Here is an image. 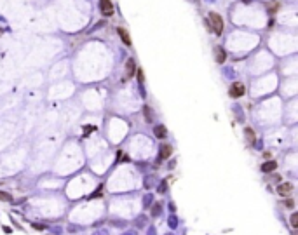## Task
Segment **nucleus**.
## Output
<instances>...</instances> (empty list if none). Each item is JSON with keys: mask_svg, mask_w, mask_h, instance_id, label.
Instances as JSON below:
<instances>
[{"mask_svg": "<svg viewBox=\"0 0 298 235\" xmlns=\"http://www.w3.org/2000/svg\"><path fill=\"white\" fill-rule=\"evenodd\" d=\"M0 200H5V202H11V200H12V197H11L9 193H5V192H0Z\"/></svg>", "mask_w": 298, "mask_h": 235, "instance_id": "obj_14", "label": "nucleus"}, {"mask_svg": "<svg viewBox=\"0 0 298 235\" xmlns=\"http://www.w3.org/2000/svg\"><path fill=\"white\" fill-rule=\"evenodd\" d=\"M289 223H291V226H293V228H298V214H296V213L291 214V218H289Z\"/></svg>", "mask_w": 298, "mask_h": 235, "instance_id": "obj_12", "label": "nucleus"}, {"mask_svg": "<svg viewBox=\"0 0 298 235\" xmlns=\"http://www.w3.org/2000/svg\"><path fill=\"white\" fill-rule=\"evenodd\" d=\"M159 213H161V209H159V206H155V207L152 209V214H154V216H157Z\"/></svg>", "mask_w": 298, "mask_h": 235, "instance_id": "obj_17", "label": "nucleus"}, {"mask_svg": "<svg viewBox=\"0 0 298 235\" xmlns=\"http://www.w3.org/2000/svg\"><path fill=\"white\" fill-rule=\"evenodd\" d=\"M244 2H251V0H244Z\"/></svg>", "mask_w": 298, "mask_h": 235, "instance_id": "obj_19", "label": "nucleus"}, {"mask_svg": "<svg viewBox=\"0 0 298 235\" xmlns=\"http://www.w3.org/2000/svg\"><path fill=\"white\" fill-rule=\"evenodd\" d=\"M143 115L147 117V120H152V113H150V108H148V106L143 108Z\"/></svg>", "mask_w": 298, "mask_h": 235, "instance_id": "obj_15", "label": "nucleus"}, {"mask_svg": "<svg viewBox=\"0 0 298 235\" xmlns=\"http://www.w3.org/2000/svg\"><path fill=\"white\" fill-rule=\"evenodd\" d=\"M134 73H136V63H134V59H133V58H129L126 61V77H124V80L131 79Z\"/></svg>", "mask_w": 298, "mask_h": 235, "instance_id": "obj_5", "label": "nucleus"}, {"mask_svg": "<svg viewBox=\"0 0 298 235\" xmlns=\"http://www.w3.org/2000/svg\"><path fill=\"white\" fill-rule=\"evenodd\" d=\"M101 192H103V188H98V190H96V193H94V195H92V197H101V195H103Z\"/></svg>", "mask_w": 298, "mask_h": 235, "instance_id": "obj_18", "label": "nucleus"}, {"mask_svg": "<svg viewBox=\"0 0 298 235\" xmlns=\"http://www.w3.org/2000/svg\"><path fill=\"white\" fill-rule=\"evenodd\" d=\"M154 134H155V138H159V139H164V138L167 136V131H166V127H164L162 124H159V125L154 127Z\"/></svg>", "mask_w": 298, "mask_h": 235, "instance_id": "obj_9", "label": "nucleus"}, {"mask_svg": "<svg viewBox=\"0 0 298 235\" xmlns=\"http://www.w3.org/2000/svg\"><path fill=\"white\" fill-rule=\"evenodd\" d=\"M215 59H216V63H225V59H227V52H225L223 47H220V45H216V47H215Z\"/></svg>", "mask_w": 298, "mask_h": 235, "instance_id": "obj_7", "label": "nucleus"}, {"mask_svg": "<svg viewBox=\"0 0 298 235\" xmlns=\"http://www.w3.org/2000/svg\"><path fill=\"white\" fill-rule=\"evenodd\" d=\"M246 93V87L242 82H234L232 85H230V89H228V94H230V98L237 99V98H242Z\"/></svg>", "mask_w": 298, "mask_h": 235, "instance_id": "obj_2", "label": "nucleus"}, {"mask_svg": "<svg viewBox=\"0 0 298 235\" xmlns=\"http://www.w3.org/2000/svg\"><path fill=\"white\" fill-rule=\"evenodd\" d=\"M209 26H211V31H215L216 35H220L223 31V19L220 18L216 12H209Z\"/></svg>", "mask_w": 298, "mask_h": 235, "instance_id": "obj_1", "label": "nucleus"}, {"mask_svg": "<svg viewBox=\"0 0 298 235\" xmlns=\"http://www.w3.org/2000/svg\"><path fill=\"white\" fill-rule=\"evenodd\" d=\"M100 9H101V14L103 16H112L114 14V4H112V0H100Z\"/></svg>", "mask_w": 298, "mask_h": 235, "instance_id": "obj_3", "label": "nucleus"}, {"mask_svg": "<svg viewBox=\"0 0 298 235\" xmlns=\"http://www.w3.org/2000/svg\"><path fill=\"white\" fill-rule=\"evenodd\" d=\"M246 136H248V141H249V145H254V133L251 127H246Z\"/></svg>", "mask_w": 298, "mask_h": 235, "instance_id": "obj_11", "label": "nucleus"}, {"mask_svg": "<svg viewBox=\"0 0 298 235\" xmlns=\"http://www.w3.org/2000/svg\"><path fill=\"white\" fill-rule=\"evenodd\" d=\"M291 192H293V185H291V183H281V185L277 186V193H279L281 197H289Z\"/></svg>", "mask_w": 298, "mask_h": 235, "instance_id": "obj_4", "label": "nucleus"}, {"mask_svg": "<svg viewBox=\"0 0 298 235\" xmlns=\"http://www.w3.org/2000/svg\"><path fill=\"white\" fill-rule=\"evenodd\" d=\"M276 167H277V162L276 160H270V162H265L262 165V171L263 173H270V171H276Z\"/></svg>", "mask_w": 298, "mask_h": 235, "instance_id": "obj_10", "label": "nucleus"}, {"mask_svg": "<svg viewBox=\"0 0 298 235\" xmlns=\"http://www.w3.org/2000/svg\"><path fill=\"white\" fill-rule=\"evenodd\" d=\"M117 33H119V37H120V40H122L126 45H131L133 44V40H131V35L127 33V30L126 28H122V26H119L117 28Z\"/></svg>", "mask_w": 298, "mask_h": 235, "instance_id": "obj_6", "label": "nucleus"}, {"mask_svg": "<svg viewBox=\"0 0 298 235\" xmlns=\"http://www.w3.org/2000/svg\"><path fill=\"white\" fill-rule=\"evenodd\" d=\"M138 80H140V84H143V82H145V75H143V71H141V70H138Z\"/></svg>", "mask_w": 298, "mask_h": 235, "instance_id": "obj_16", "label": "nucleus"}, {"mask_svg": "<svg viewBox=\"0 0 298 235\" xmlns=\"http://www.w3.org/2000/svg\"><path fill=\"white\" fill-rule=\"evenodd\" d=\"M171 153H173V147H171V145H164V147L161 148V153H159V160L169 159V157H171Z\"/></svg>", "mask_w": 298, "mask_h": 235, "instance_id": "obj_8", "label": "nucleus"}, {"mask_svg": "<svg viewBox=\"0 0 298 235\" xmlns=\"http://www.w3.org/2000/svg\"><path fill=\"white\" fill-rule=\"evenodd\" d=\"M282 204H284V207H286V209H293V207H295V202H293V199H286L284 202H282Z\"/></svg>", "mask_w": 298, "mask_h": 235, "instance_id": "obj_13", "label": "nucleus"}]
</instances>
